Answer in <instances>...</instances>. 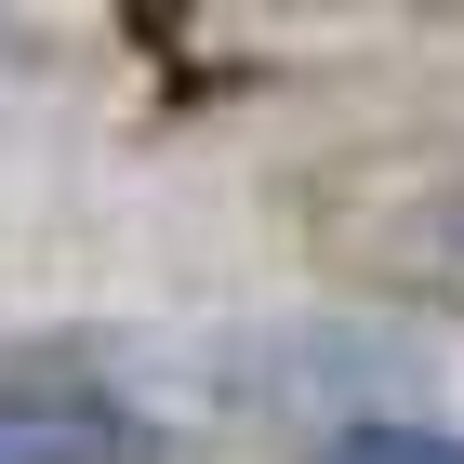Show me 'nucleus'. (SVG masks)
I'll list each match as a JSON object with an SVG mask.
<instances>
[{"label":"nucleus","mask_w":464,"mask_h":464,"mask_svg":"<svg viewBox=\"0 0 464 464\" xmlns=\"http://www.w3.org/2000/svg\"><path fill=\"white\" fill-rule=\"evenodd\" d=\"M319 266L385 305H438L464 319V173H425V186H358L319 213Z\"/></svg>","instance_id":"1"},{"label":"nucleus","mask_w":464,"mask_h":464,"mask_svg":"<svg viewBox=\"0 0 464 464\" xmlns=\"http://www.w3.org/2000/svg\"><path fill=\"white\" fill-rule=\"evenodd\" d=\"M0 464H160V438L93 385H0Z\"/></svg>","instance_id":"2"},{"label":"nucleus","mask_w":464,"mask_h":464,"mask_svg":"<svg viewBox=\"0 0 464 464\" xmlns=\"http://www.w3.org/2000/svg\"><path fill=\"white\" fill-rule=\"evenodd\" d=\"M319 464H464V438L451 425H345V438H319Z\"/></svg>","instance_id":"3"}]
</instances>
